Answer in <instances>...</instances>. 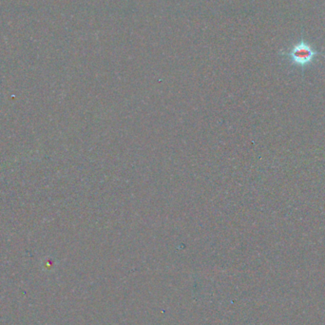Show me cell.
Instances as JSON below:
<instances>
[{
	"label": "cell",
	"mask_w": 325,
	"mask_h": 325,
	"mask_svg": "<svg viewBox=\"0 0 325 325\" xmlns=\"http://www.w3.org/2000/svg\"><path fill=\"white\" fill-rule=\"evenodd\" d=\"M282 55L286 57L290 64L304 69L314 63L322 53L310 43L302 39L300 42L296 43L288 52L282 53Z\"/></svg>",
	"instance_id": "1"
}]
</instances>
